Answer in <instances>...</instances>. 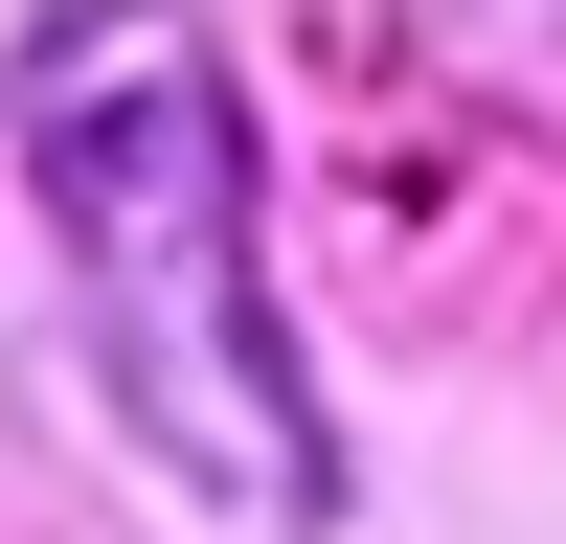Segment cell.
<instances>
[{"label": "cell", "instance_id": "cell-1", "mask_svg": "<svg viewBox=\"0 0 566 544\" xmlns=\"http://www.w3.org/2000/svg\"><path fill=\"white\" fill-rule=\"evenodd\" d=\"M23 181L69 227V295L114 408L159 431V477H205L227 522H317L340 453H317V386L272 341V272H250V91L181 0H69L23 45Z\"/></svg>", "mask_w": 566, "mask_h": 544}]
</instances>
